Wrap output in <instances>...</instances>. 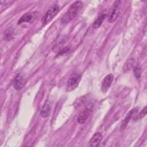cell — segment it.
<instances>
[{"label": "cell", "instance_id": "cell-1", "mask_svg": "<svg viewBox=\"0 0 147 147\" xmlns=\"http://www.w3.org/2000/svg\"><path fill=\"white\" fill-rule=\"evenodd\" d=\"M83 6L82 1H75L70 6L69 9L65 13L61 18V22L63 24H67L72 20L74 17L77 15L79 11L80 10Z\"/></svg>", "mask_w": 147, "mask_h": 147}, {"label": "cell", "instance_id": "cell-2", "mask_svg": "<svg viewBox=\"0 0 147 147\" xmlns=\"http://www.w3.org/2000/svg\"><path fill=\"white\" fill-rule=\"evenodd\" d=\"M81 79V76L78 73H73L68 78L66 90L67 91H71L75 90L78 86Z\"/></svg>", "mask_w": 147, "mask_h": 147}, {"label": "cell", "instance_id": "cell-3", "mask_svg": "<svg viewBox=\"0 0 147 147\" xmlns=\"http://www.w3.org/2000/svg\"><path fill=\"white\" fill-rule=\"evenodd\" d=\"M59 7L57 5H55L50 8L45 14L42 19V24L43 25L48 24L57 14L59 11Z\"/></svg>", "mask_w": 147, "mask_h": 147}, {"label": "cell", "instance_id": "cell-4", "mask_svg": "<svg viewBox=\"0 0 147 147\" xmlns=\"http://www.w3.org/2000/svg\"><path fill=\"white\" fill-rule=\"evenodd\" d=\"M119 5H120L119 1H116L114 2V5L111 9V12L110 13V14L108 18V21L109 22L112 23L117 20L119 13Z\"/></svg>", "mask_w": 147, "mask_h": 147}, {"label": "cell", "instance_id": "cell-5", "mask_svg": "<svg viewBox=\"0 0 147 147\" xmlns=\"http://www.w3.org/2000/svg\"><path fill=\"white\" fill-rule=\"evenodd\" d=\"M38 13L36 11L27 13L24 14L18 21V24H20L24 22L31 23L33 22L38 17Z\"/></svg>", "mask_w": 147, "mask_h": 147}, {"label": "cell", "instance_id": "cell-6", "mask_svg": "<svg viewBox=\"0 0 147 147\" xmlns=\"http://www.w3.org/2000/svg\"><path fill=\"white\" fill-rule=\"evenodd\" d=\"M114 79V76L112 74H109L105 77L101 86V90L103 93H106L111 86Z\"/></svg>", "mask_w": 147, "mask_h": 147}, {"label": "cell", "instance_id": "cell-7", "mask_svg": "<svg viewBox=\"0 0 147 147\" xmlns=\"http://www.w3.org/2000/svg\"><path fill=\"white\" fill-rule=\"evenodd\" d=\"M24 75L22 74H18L14 79L13 83V87L17 90H20L24 87Z\"/></svg>", "mask_w": 147, "mask_h": 147}, {"label": "cell", "instance_id": "cell-8", "mask_svg": "<svg viewBox=\"0 0 147 147\" xmlns=\"http://www.w3.org/2000/svg\"><path fill=\"white\" fill-rule=\"evenodd\" d=\"M102 140V135L100 133L97 132L94 134L89 142L90 146H97Z\"/></svg>", "mask_w": 147, "mask_h": 147}, {"label": "cell", "instance_id": "cell-9", "mask_svg": "<svg viewBox=\"0 0 147 147\" xmlns=\"http://www.w3.org/2000/svg\"><path fill=\"white\" fill-rule=\"evenodd\" d=\"M138 109H139L138 107H136V108L131 110L128 113V114H127L126 117H125V119L123 120V122L122 123V126H121V128L122 129H124L126 126V125H127L128 122L130 121V119L131 118H133V116L134 115H136L137 113V112L138 111Z\"/></svg>", "mask_w": 147, "mask_h": 147}, {"label": "cell", "instance_id": "cell-10", "mask_svg": "<svg viewBox=\"0 0 147 147\" xmlns=\"http://www.w3.org/2000/svg\"><path fill=\"white\" fill-rule=\"evenodd\" d=\"M90 114V110L88 108H86L84 110H83L80 113L78 118V123H79L80 124L84 123L87 119L88 117H89Z\"/></svg>", "mask_w": 147, "mask_h": 147}, {"label": "cell", "instance_id": "cell-11", "mask_svg": "<svg viewBox=\"0 0 147 147\" xmlns=\"http://www.w3.org/2000/svg\"><path fill=\"white\" fill-rule=\"evenodd\" d=\"M51 112V106L49 102L47 101L45 103L44 106H42L41 110L40 111V115L43 117L45 118L48 117Z\"/></svg>", "mask_w": 147, "mask_h": 147}, {"label": "cell", "instance_id": "cell-12", "mask_svg": "<svg viewBox=\"0 0 147 147\" xmlns=\"http://www.w3.org/2000/svg\"><path fill=\"white\" fill-rule=\"evenodd\" d=\"M105 17H106L105 13H102V14H100L99 16V17L93 22V24H92L93 28L96 29V28H98V27H99L101 25V24H102L103 21H104Z\"/></svg>", "mask_w": 147, "mask_h": 147}, {"label": "cell", "instance_id": "cell-13", "mask_svg": "<svg viewBox=\"0 0 147 147\" xmlns=\"http://www.w3.org/2000/svg\"><path fill=\"white\" fill-rule=\"evenodd\" d=\"M134 63V59L131 58L130 59H129L125 64L124 67H123V70L125 71H127L129 70L132 67Z\"/></svg>", "mask_w": 147, "mask_h": 147}, {"label": "cell", "instance_id": "cell-14", "mask_svg": "<svg viewBox=\"0 0 147 147\" xmlns=\"http://www.w3.org/2000/svg\"><path fill=\"white\" fill-rule=\"evenodd\" d=\"M146 107H145L144 108V109L142 110H141L140 113L138 114L137 115V114L135 115V117L134 118V120H138V119H141V118H142L143 117H144L146 115Z\"/></svg>", "mask_w": 147, "mask_h": 147}, {"label": "cell", "instance_id": "cell-15", "mask_svg": "<svg viewBox=\"0 0 147 147\" xmlns=\"http://www.w3.org/2000/svg\"><path fill=\"white\" fill-rule=\"evenodd\" d=\"M4 37L7 40H10L13 38V31L11 29H7L4 34Z\"/></svg>", "mask_w": 147, "mask_h": 147}, {"label": "cell", "instance_id": "cell-16", "mask_svg": "<svg viewBox=\"0 0 147 147\" xmlns=\"http://www.w3.org/2000/svg\"><path fill=\"white\" fill-rule=\"evenodd\" d=\"M134 73L137 79H140L141 76V68L138 66H137L136 67H135L134 69Z\"/></svg>", "mask_w": 147, "mask_h": 147}, {"label": "cell", "instance_id": "cell-17", "mask_svg": "<svg viewBox=\"0 0 147 147\" xmlns=\"http://www.w3.org/2000/svg\"><path fill=\"white\" fill-rule=\"evenodd\" d=\"M81 99H82L81 98L78 99V102L77 101H75V105L76 106H80L81 105V104H82V100Z\"/></svg>", "mask_w": 147, "mask_h": 147}]
</instances>
